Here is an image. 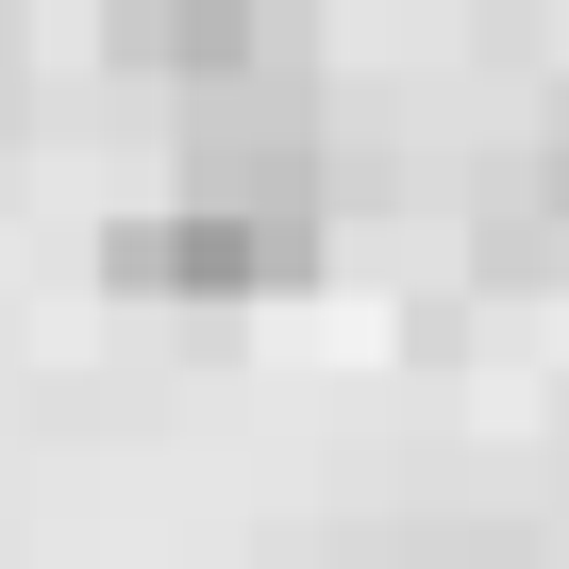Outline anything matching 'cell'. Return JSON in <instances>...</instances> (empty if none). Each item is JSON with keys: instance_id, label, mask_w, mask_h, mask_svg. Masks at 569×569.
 <instances>
[{"instance_id": "6da1fadb", "label": "cell", "mask_w": 569, "mask_h": 569, "mask_svg": "<svg viewBox=\"0 0 569 569\" xmlns=\"http://www.w3.org/2000/svg\"><path fill=\"white\" fill-rule=\"evenodd\" d=\"M319 234L302 218H251V201H134L118 234H101V268L118 284H151V302H234V284H284V268H302Z\"/></svg>"}]
</instances>
